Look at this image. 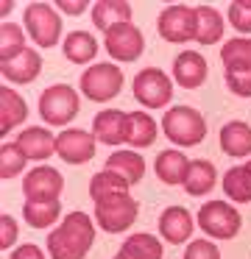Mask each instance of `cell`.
<instances>
[{"mask_svg":"<svg viewBox=\"0 0 251 259\" xmlns=\"http://www.w3.org/2000/svg\"><path fill=\"white\" fill-rule=\"evenodd\" d=\"M95 242V220L87 212H70L48 237L50 259H84Z\"/></svg>","mask_w":251,"mask_h":259,"instance_id":"obj_1","label":"cell"},{"mask_svg":"<svg viewBox=\"0 0 251 259\" xmlns=\"http://www.w3.org/2000/svg\"><path fill=\"white\" fill-rule=\"evenodd\" d=\"M165 137L178 148H193L206 137V120L193 106H170L162 117Z\"/></svg>","mask_w":251,"mask_h":259,"instance_id":"obj_2","label":"cell"},{"mask_svg":"<svg viewBox=\"0 0 251 259\" xmlns=\"http://www.w3.org/2000/svg\"><path fill=\"white\" fill-rule=\"evenodd\" d=\"M123 90V70L112 62H95L81 73V95L95 103H106Z\"/></svg>","mask_w":251,"mask_h":259,"instance_id":"obj_3","label":"cell"},{"mask_svg":"<svg viewBox=\"0 0 251 259\" xmlns=\"http://www.w3.org/2000/svg\"><path fill=\"white\" fill-rule=\"evenodd\" d=\"M25 34L37 42L39 48H56L61 36V17L59 9L50 3H28L22 12Z\"/></svg>","mask_w":251,"mask_h":259,"instance_id":"obj_4","label":"cell"},{"mask_svg":"<svg viewBox=\"0 0 251 259\" xmlns=\"http://www.w3.org/2000/svg\"><path fill=\"white\" fill-rule=\"evenodd\" d=\"M195 223L201 226L206 237H215V240H234L243 226V218L240 212L226 201H206L204 206L198 209V218Z\"/></svg>","mask_w":251,"mask_h":259,"instance_id":"obj_5","label":"cell"},{"mask_svg":"<svg viewBox=\"0 0 251 259\" xmlns=\"http://www.w3.org/2000/svg\"><path fill=\"white\" fill-rule=\"evenodd\" d=\"M81 101L70 84H53L39 95V114L48 125H67L76 120Z\"/></svg>","mask_w":251,"mask_h":259,"instance_id":"obj_6","label":"cell"},{"mask_svg":"<svg viewBox=\"0 0 251 259\" xmlns=\"http://www.w3.org/2000/svg\"><path fill=\"white\" fill-rule=\"evenodd\" d=\"M134 98L145 109H165L173 101V81L167 78L165 70L159 67H145L134 75Z\"/></svg>","mask_w":251,"mask_h":259,"instance_id":"obj_7","label":"cell"},{"mask_svg":"<svg viewBox=\"0 0 251 259\" xmlns=\"http://www.w3.org/2000/svg\"><path fill=\"white\" fill-rule=\"evenodd\" d=\"M195 28H198V14L193 6L184 3H173L156 20V31L165 42H190L195 39Z\"/></svg>","mask_w":251,"mask_h":259,"instance_id":"obj_8","label":"cell"},{"mask_svg":"<svg viewBox=\"0 0 251 259\" xmlns=\"http://www.w3.org/2000/svg\"><path fill=\"white\" fill-rule=\"evenodd\" d=\"M61 190H64V179L56 167H48V164H39V167L28 170L25 179H22V195L25 201H59Z\"/></svg>","mask_w":251,"mask_h":259,"instance_id":"obj_9","label":"cell"},{"mask_svg":"<svg viewBox=\"0 0 251 259\" xmlns=\"http://www.w3.org/2000/svg\"><path fill=\"white\" fill-rule=\"evenodd\" d=\"M92 218H95V223H98L103 231H109V234H120V231L131 229L134 220L139 218V203L134 201L131 195L120 198V201H112V203H98Z\"/></svg>","mask_w":251,"mask_h":259,"instance_id":"obj_10","label":"cell"},{"mask_svg":"<svg viewBox=\"0 0 251 259\" xmlns=\"http://www.w3.org/2000/svg\"><path fill=\"white\" fill-rule=\"evenodd\" d=\"M103 45H106V51H109L112 59H117V62H134V59H139L145 51V36L134 23H126V25L112 28L109 34L103 36Z\"/></svg>","mask_w":251,"mask_h":259,"instance_id":"obj_11","label":"cell"},{"mask_svg":"<svg viewBox=\"0 0 251 259\" xmlns=\"http://www.w3.org/2000/svg\"><path fill=\"white\" fill-rule=\"evenodd\" d=\"M95 134L84 128H64L61 134H56V153L64 159L67 164H87L95 156Z\"/></svg>","mask_w":251,"mask_h":259,"instance_id":"obj_12","label":"cell"},{"mask_svg":"<svg viewBox=\"0 0 251 259\" xmlns=\"http://www.w3.org/2000/svg\"><path fill=\"white\" fill-rule=\"evenodd\" d=\"M92 134L103 145H123L128 137V112L123 109H103L92 120Z\"/></svg>","mask_w":251,"mask_h":259,"instance_id":"obj_13","label":"cell"},{"mask_svg":"<svg viewBox=\"0 0 251 259\" xmlns=\"http://www.w3.org/2000/svg\"><path fill=\"white\" fill-rule=\"evenodd\" d=\"M17 148L22 151L25 159H33V162H45L56 153V137L50 128L45 125H31V128H22L17 134Z\"/></svg>","mask_w":251,"mask_h":259,"instance_id":"obj_14","label":"cell"},{"mask_svg":"<svg viewBox=\"0 0 251 259\" xmlns=\"http://www.w3.org/2000/svg\"><path fill=\"white\" fill-rule=\"evenodd\" d=\"M206 59L198 51H184L173 59V81H176L182 90H198L206 81Z\"/></svg>","mask_w":251,"mask_h":259,"instance_id":"obj_15","label":"cell"},{"mask_svg":"<svg viewBox=\"0 0 251 259\" xmlns=\"http://www.w3.org/2000/svg\"><path fill=\"white\" fill-rule=\"evenodd\" d=\"M193 229H195V220L184 206H167L165 212L159 214V234L165 237L167 242H173V245L187 242L190 237H193Z\"/></svg>","mask_w":251,"mask_h":259,"instance_id":"obj_16","label":"cell"},{"mask_svg":"<svg viewBox=\"0 0 251 259\" xmlns=\"http://www.w3.org/2000/svg\"><path fill=\"white\" fill-rule=\"evenodd\" d=\"M0 73H3L6 81L11 84H31L37 81V75L42 73V56L31 48H25L22 53H17L9 62H0Z\"/></svg>","mask_w":251,"mask_h":259,"instance_id":"obj_17","label":"cell"},{"mask_svg":"<svg viewBox=\"0 0 251 259\" xmlns=\"http://www.w3.org/2000/svg\"><path fill=\"white\" fill-rule=\"evenodd\" d=\"M190 162L193 159H187L178 148H165V151L156 153V179L162 181V184L167 187H176V184H184V179H187V170H190Z\"/></svg>","mask_w":251,"mask_h":259,"instance_id":"obj_18","label":"cell"},{"mask_svg":"<svg viewBox=\"0 0 251 259\" xmlns=\"http://www.w3.org/2000/svg\"><path fill=\"white\" fill-rule=\"evenodd\" d=\"M128 187L131 184L123 176L112 173V170H100L89 181V195L98 206V203H112V201H120V198H128Z\"/></svg>","mask_w":251,"mask_h":259,"instance_id":"obj_19","label":"cell"},{"mask_svg":"<svg viewBox=\"0 0 251 259\" xmlns=\"http://www.w3.org/2000/svg\"><path fill=\"white\" fill-rule=\"evenodd\" d=\"M131 3H126V0H98L92 6V23L98 31L109 34L117 25L131 23Z\"/></svg>","mask_w":251,"mask_h":259,"instance_id":"obj_20","label":"cell"},{"mask_svg":"<svg viewBox=\"0 0 251 259\" xmlns=\"http://www.w3.org/2000/svg\"><path fill=\"white\" fill-rule=\"evenodd\" d=\"M221 151L234 159L251 156V125L243 123V120L226 123L221 128Z\"/></svg>","mask_w":251,"mask_h":259,"instance_id":"obj_21","label":"cell"},{"mask_svg":"<svg viewBox=\"0 0 251 259\" xmlns=\"http://www.w3.org/2000/svg\"><path fill=\"white\" fill-rule=\"evenodd\" d=\"M218 184V170L215 164L209 162V159H193L190 162V170H187V179H184V190H187V195L193 198H201L206 195V192H212Z\"/></svg>","mask_w":251,"mask_h":259,"instance_id":"obj_22","label":"cell"},{"mask_svg":"<svg viewBox=\"0 0 251 259\" xmlns=\"http://www.w3.org/2000/svg\"><path fill=\"white\" fill-rule=\"evenodd\" d=\"M64 59H70L73 64H87L98 56V39H95L89 31H70L64 36Z\"/></svg>","mask_w":251,"mask_h":259,"instance_id":"obj_23","label":"cell"},{"mask_svg":"<svg viewBox=\"0 0 251 259\" xmlns=\"http://www.w3.org/2000/svg\"><path fill=\"white\" fill-rule=\"evenodd\" d=\"M106 170L123 176L128 184H137L145 176V159H142V153H137V151H115L106 159Z\"/></svg>","mask_w":251,"mask_h":259,"instance_id":"obj_24","label":"cell"},{"mask_svg":"<svg viewBox=\"0 0 251 259\" xmlns=\"http://www.w3.org/2000/svg\"><path fill=\"white\" fill-rule=\"evenodd\" d=\"M25 117H28V106L22 101V95H17L11 87H3L0 90V134H9Z\"/></svg>","mask_w":251,"mask_h":259,"instance_id":"obj_25","label":"cell"},{"mask_svg":"<svg viewBox=\"0 0 251 259\" xmlns=\"http://www.w3.org/2000/svg\"><path fill=\"white\" fill-rule=\"evenodd\" d=\"M156 120L151 117L148 112H128V137H126V145L131 148H148L156 142Z\"/></svg>","mask_w":251,"mask_h":259,"instance_id":"obj_26","label":"cell"},{"mask_svg":"<svg viewBox=\"0 0 251 259\" xmlns=\"http://www.w3.org/2000/svg\"><path fill=\"white\" fill-rule=\"evenodd\" d=\"M223 192L234 203H248L251 201V170L245 164L229 167L223 173Z\"/></svg>","mask_w":251,"mask_h":259,"instance_id":"obj_27","label":"cell"},{"mask_svg":"<svg viewBox=\"0 0 251 259\" xmlns=\"http://www.w3.org/2000/svg\"><path fill=\"white\" fill-rule=\"evenodd\" d=\"M120 253L126 259H162V242L148 231L126 237V242L120 245Z\"/></svg>","mask_w":251,"mask_h":259,"instance_id":"obj_28","label":"cell"},{"mask_svg":"<svg viewBox=\"0 0 251 259\" xmlns=\"http://www.w3.org/2000/svg\"><path fill=\"white\" fill-rule=\"evenodd\" d=\"M195 14H198V28H195V42L201 45H215L223 36V17L218 9L212 6H195Z\"/></svg>","mask_w":251,"mask_h":259,"instance_id":"obj_29","label":"cell"},{"mask_svg":"<svg viewBox=\"0 0 251 259\" xmlns=\"http://www.w3.org/2000/svg\"><path fill=\"white\" fill-rule=\"evenodd\" d=\"M61 218V203L59 201H25V206H22V220H25L31 229H48V226H53L56 220Z\"/></svg>","mask_w":251,"mask_h":259,"instance_id":"obj_30","label":"cell"},{"mask_svg":"<svg viewBox=\"0 0 251 259\" xmlns=\"http://www.w3.org/2000/svg\"><path fill=\"white\" fill-rule=\"evenodd\" d=\"M221 62L226 70H251V39L248 36H234L223 42Z\"/></svg>","mask_w":251,"mask_h":259,"instance_id":"obj_31","label":"cell"},{"mask_svg":"<svg viewBox=\"0 0 251 259\" xmlns=\"http://www.w3.org/2000/svg\"><path fill=\"white\" fill-rule=\"evenodd\" d=\"M25 51V31L17 23H3L0 25V62H9L17 53Z\"/></svg>","mask_w":251,"mask_h":259,"instance_id":"obj_32","label":"cell"},{"mask_svg":"<svg viewBox=\"0 0 251 259\" xmlns=\"http://www.w3.org/2000/svg\"><path fill=\"white\" fill-rule=\"evenodd\" d=\"M28 159L22 156V151L17 148V142H6L0 148V179H14L25 170Z\"/></svg>","mask_w":251,"mask_h":259,"instance_id":"obj_33","label":"cell"},{"mask_svg":"<svg viewBox=\"0 0 251 259\" xmlns=\"http://www.w3.org/2000/svg\"><path fill=\"white\" fill-rule=\"evenodd\" d=\"M229 25L240 34H251V0L229 3Z\"/></svg>","mask_w":251,"mask_h":259,"instance_id":"obj_34","label":"cell"},{"mask_svg":"<svg viewBox=\"0 0 251 259\" xmlns=\"http://www.w3.org/2000/svg\"><path fill=\"white\" fill-rule=\"evenodd\" d=\"M226 87L237 98H251V70H226Z\"/></svg>","mask_w":251,"mask_h":259,"instance_id":"obj_35","label":"cell"},{"mask_svg":"<svg viewBox=\"0 0 251 259\" xmlns=\"http://www.w3.org/2000/svg\"><path fill=\"white\" fill-rule=\"evenodd\" d=\"M184 259H221V251H218V245H215L212 240L198 237V240H193V242L187 245Z\"/></svg>","mask_w":251,"mask_h":259,"instance_id":"obj_36","label":"cell"},{"mask_svg":"<svg viewBox=\"0 0 251 259\" xmlns=\"http://www.w3.org/2000/svg\"><path fill=\"white\" fill-rule=\"evenodd\" d=\"M0 248H11L17 242V220L11 214H0Z\"/></svg>","mask_w":251,"mask_h":259,"instance_id":"obj_37","label":"cell"},{"mask_svg":"<svg viewBox=\"0 0 251 259\" xmlns=\"http://www.w3.org/2000/svg\"><path fill=\"white\" fill-rule=\"evenodd\" d=\"M9 259H45V253H42V248H39V245L25 242V245L14 248V251L9 253Z\"/></svg>","mask_w":251,"mask_h":259,"instance_id":"obj_38","label":"cell"},{"mask_svg":"<svg viewBox=\"0 0 251 259\" xmlns=\"http://www.w3.org/2000/svg\"><path fill=\"white\" fill-rule=\"evenodd\" d=\"M56 9H59V12H64V14H70V17H78V14L87 12V3H84V0H78V3H73V0H59V3H56Z\"/></svg>","mask_w":251,"mask_h":259,"instance_id":"obj_39","label":"cell"},{"mask_svg":"<svg viewBox=\"0 0 251 259\" xmlns=\"http://www.w3.org/2000/svg\"><path fill=\"white\" fill-rule=\"evenodd\" d=\"M115 259H126V256H123V253H120V251H117V256H115Z\"/></svg>","mask_w":251,"mask_h":259,"instance_id":"obj_40","label":"cell"},{"mask_svg":"<svg viewBox=\"0 0 251 259\" xmlns=\"http://www.w3.org/2000/svg\"><path fill=\"white\" fill-rule=\"evenodd\" d=\"M245 167H248V170H251V162H248V164H245Z\"/></svg>","mask_w":251,"mask_h":259,"instance_id":"obj_41","label":"cell"}]
</instances>
